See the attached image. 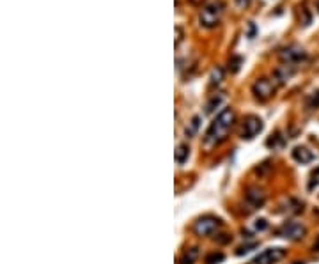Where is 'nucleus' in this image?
Returning <instances> with one entry per match:
<instances>
[{"label": "nucleus", "mask_w": 319, "mask_h": 264, "mask_svg": "<svg viewBox=\"0 0 319 264\" xmlns=\"http://www.w3.org/2000/svg\"><path fill=\"white\" fill-rule=\"evenodd\" d=\"M234 119H236L234 110L224 108L222 112L214 117V120L211 122L210 128H208L206 136H204V144H206L208 148H214V146L222 144L224 140L227 138V135H229L230 128L234 126Z\"/></svg>", "instance_id": "f257e3e1"}, {"label": "nucleus", "mask_w": 319, "mask_h": 264, "mask_svg": "<svg viewBox=\"0 0 319 264\" xmlns=\"http://www.w3.org/2000/svg\"><path fill=\"white\" fill-rule=\"evenodd\" d=\"M224 14V4L220 0H213V2H208L202 9H200V14H198V22L200 25L206 28H213L220 24Z\"/></svg>", "instance_id": "f03ea898"}, {"label": "nucleus", "mask_w": 319, "mask_h": 264, "mask_svg": "<svg viewBox=\"0 0 319 264\" xmlns=\"http://www.w3.org/2000/svg\"><path fill=\"white\" fill-rule=\"evenodd\" d=\"M220 226H222V220H220V218L206 214V216L198 218L194 224V232L197 234V236H211Z\"/></svg>", "instance_id": "7ed1b4c3"}, {"label": "nucleus", "mask_w": 319, "mask_h": 264, "mask_svg": "<svg viewBox=\"0 0 319 264\" xmlns=\"http://www.w3.org/2000/svg\"><path fill=\"white\" fill-rule=\"evenodd\" d=\"M282 257H286V250L280 248V246H273V248L262 250L250 264H275L278 262Z\"/></svg>", "instance_id": "20e7f679"}, {"label": "nucleus", "mask_w": 319, "mask_h": 264, "mask_svg": "<svg viewBox=\"0 0 319 264\" xmlns=\"http://www.w3.org/2000/svg\"><path fill=\"white\" fill-rule=\"evenodd\" d=\"M305 227L302 226V224H298V222H288V224H284V226L278 229V236L282 238H288V240L291 241H296V240H302V238L305 236Z\"/></svg>", "instance_id": "39448f33"}, {"label": "nucleus", "mask_w": 319, "mask_h": 264, "mask_svg": "<svg viewBox=\"0 0 319 264\" xmlns=\"http://www.w3.org/2000/svg\"><path fill=\"white\" fill-rule=\"evenodd\" d=\"M261 132H262V120L257 116H246L245 122H243V132H242L243 138L250 140V138H254V136L259 135Z\"/></svg>", "instance_id": "423d86ee"}, {"label": "nucleus", "mask_w": 319, "mask_h": 264, "mask_svg": "<svg viewBox=\"0 0 319 264\" xmlns=\"http://www.w3.org/2000/svg\"><path fill=\"white\" fill-rule=\"evenodd\" d=\"M252 92L254 96L259 98V100H268V98H272L273 92H275V86L270 82L268 78H259L252 86Z\"/></svg>", "instance_id": "0eeeda50"}, {"label": "nucleus", "mask_w": 319, "mask_h": 264, "mask_svg": "<svg viewBox=\"0 0 319 264\" xmlns=\"http://www.w3.org/2000/svg\"><path fill=\"white\" fill-rule=\"evenodd\" d=\"M280 58L291 66V64H296V62H300V60H304V58H307V52H305L304 48L292 44V46H288L280 52Z\"/></svg>", "instance_id": "6e6552de"}, {"label": "nucleus", "mask_w": 319, "mask_h": 264, "mask_svg": "<svg viewBox=\"0 0 319 264\" xmlns=\"http://www.w3.org/2000/svg\"><path fill=\"white\" fill-rule=\"evenodd\" d=\"M246 200H248V204L252 208H261L266 200V195L262 194L259 188H248V192H246Z\"/></svg>", "instance_id": "1a4fd4ad"}, {"label": "nucleus", "mask_w": 319, "mask_h": 264, "mask_svg": "<svg viewBox=\"0 0 319 264\" xmlns=\"http://www.w3.org/2000/svg\"><path fill=\"white\" fill-rule=\"evenodd\" d=\"M292 158L298 162V164H310L312 160H314V152L308 151L307 148H294L292 151Z\"/></svg>", "instance_id": "9d476101"}, {"label": "nucleus", "mask_w": 319, "mask_h": 264, "mask_svg": "<svg viewBox=\"0 0 319 264\" xmlns=\"http://www.w3.org/2000/svg\"><path fill=\"white\" fill-rule=\"evenodd\" d=\"M188 154H190V149H188V146H184V144L178 146V149H176V162H178L179 165H183L184 162L188 160Z\"/></svg>", "instance_id": "9b49d317"}, {"label": "nucleus", "mask_w": 319, "mask_h": 264, "mask_svg": "<svg viewBox=\"0 0 319 264\" xmlns=\"http://www.w3.org/2000/svg\"><path fill=\"white\" fill-rule=\"evenodd\" d=\"M197 257H198V248H190L188 252L183 254V257H181V264H194Z\"/></svg>", "instance_id": "f8f14e48"}, {"label": "nucleus", "mask_w": 319, "mask_h": 264, "mask_svg": "<svg viewBox=\"0 0 319 264\" xmlns=\"http://www.w3.org/2000/svg\"><path fill=\"white\" fill-rule=\"evenodd\" d=\"M288 66H289V64H288ZM288 66H280L278 70H276L275 74L278 76V80H280V82H286V80H288V78L292 74V70H288Z\"/></svg>", "instance_id": "ddd939ff"}, {"label": "nucleus", "mask_w": 319, "mask_h": 264, "mask_svg": "<svg viewBox=\"0 0 319 264\" xmlns=\"http://www.w3.org/2000/svg\"><path fill=\"white\" fill-rule=\"evenodd\" d=\"M222 100H224L222 94H218V96H213V98H211V101H210V103H208V105H206V112H208V114L213 112L214 106H218V105H220V103H222Z\"/></svg>", "instance_id": "4468645a"}, {"label": "nucleus", "mask_w": 319, "mask_h": 264, "mask_svg": "<svg viewBox=\"0 0 319 264\" xmlns=\"http://www.w3.org/2000/svg\"><path fill=\"white\" fill-rule=\"evenodd\" d=\"M222 76H224L222 68H216V70H213V74H211V86H218V84L222 82Z\"/></svg>", "instance_id": "2eb2a0df"}, {"label": "nucleus", "mask_w": 319, "mask_h": 264, "mask_svg": "<svg viewBox=\"0 0 319 264\" xmlns=\"http://www.w3.org/2000/svg\"><path fill=\"white\" fill-rule=\"evenodd\" d=\"M220 260H224L222 252H213L206 257V264H216V262H220Z\"/></svg>", "instance_id": "dca6fc26"}, {"label": "nucleus", "mask_w": 319, "mask_h": 264, "mask_svg": "<svg viewBox=\"0 0 319 264\" xmlns=\"http://www.w3.org/2000/svg\"><path fill=\"white\" fill-rule=\"evenodd\" d=\"M198 120H200V117H194L190 128H186V136H194L195 135V132H197V128H198Z\"/></svg>", "instance_id": "f3484780"}, {"label": "nucleus", "mask_w": 319, "mask_h": 264, "mask_svg": "<svg viewBox=\"0 0 319 264\" xmlns=\"http://www.w3.org/2000/svg\"><path fill=\"white\" fill-rule=\"evenodd\" d=\"M307 106L308 108H316V106H319V92H314L310 98H308Z\"/></svg>", "instance_id": "a211bd4d"}, {"label": "nucleus", "mask_w": 319, "mask_h": 264, "mask_svg": "<svg viewBox=\"0 0 319 264\" xmlns=\"http://www.w3.org/2000/svg\"><path fill=\"white\" fill-rule=\"evenodd\" d=\"M250 2H252V0H236V6H238V8L245 9V8H248Z\"/></svg>", "instance_id": "6ab92c4d"}, {"label": "nucleus", "mask_w": 319, "mask_h": 264, "mask_svg": "<svg viewBox=\"0 0 319 264\" xmlns=\"http://www.w3.org/2000/svg\"><path fill=\"white\" fill-rule=\"evenodd\" d=\"M256 227L257 229H266V227H268V224H266V220H257V224H256Z\"/></svg>", "instance_id": "aec40b11"}, {"label": "nucleus", "mask_w": 319, "mask_h": 264, "mask_svg": "<svg viewBox=\"0 0 319 264\" xmlns=\"http://www.w3.org/2000/svg\"><path fill=\"white\" fill-rule=\"evenodd\" d=\"M314 250L316 252H319V236H318V240L314 241Z\"/></svg>", "instance_id": "412c9836"}, {"label": "nucleus", "mask_w": 319, "mask_h": 264, "mask_svg": "<svg viewBox=\"0 0 319 264\" xmlns=\"http://www.w3.org/2000/svg\"><path fill=\"white\" fill-rule=\"evenodd\" d=\"M318 11H319V0H318Z\"/></svg>", "instance_id": "4be33fe9"}]
</instances>
